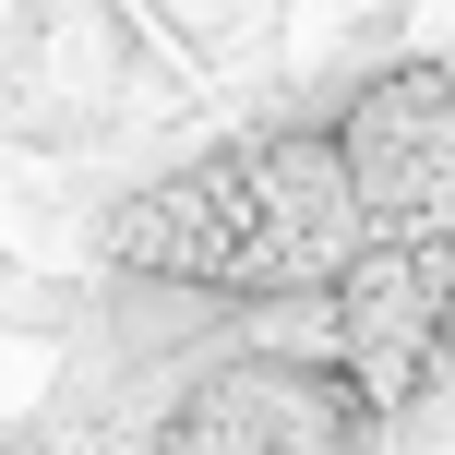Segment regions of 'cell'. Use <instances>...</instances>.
Listing matches in <instances>:
<instances>
[{
    "mask_svg": "<svg viewBox=\"0 0 455 455\" xmlns=\"http://www.w3.org/2000/svg\"><path fill=\"white\" fill-rule=\"evenodd\" d=\"M455 323V240H408V228H360L347 240V264L312 288V347L360 384L371 432L395 419V395L432 371Z\"/></svg>",
    "mask_w": 455,
    "mask_h": 455,
    "instance_id": "obj_4",
    "label": "cell"
},
{
    "mask_svg": "<svg viewBox=\"0 0 455 455\" xmlns=\"http://www.w3.org/2000/svg\"><path fill=\"white\" fill-rule=\"evenodd\" d=\"M156 443L180 455H288V443H371V408L323 347H299L275 312H251L240 336H216L180 371Z\"/></svg>",
    "mask_w": 455,
    "mask_h": 455,
    "instance_id": "obj_3",
    "label": "cell"
},
{
    "mask_svg": "<svg viewBox=\"0 0 455 455\" xmlns=\"http://www.w3.org/2000/svg\"><path fill=\"white\" fill-rule=\"evenodd\" d=\"M347 240H360V204H347L336 132H323V108H288V96H264L240 132H204L180 156L132 168L84 216V264L180 275L228 312L312 299L347 264Z\"/></svg>",
    "mask_w": 455,
    "mask_h": 455,
    "instance_id": "obj_1",
    "label": "cell"
},
{
    "mask_svg": "<svg viewBox=\"0 0 455 455\" xmlns=\"http://www.w3.org/2000/svg\"><path fill=\"white\" fill-rule=\"evenodd\" d=\"M360 228L455 240V48H384L323 96Z\"/></svg>",
    "mask_w": 455,
    "mask_h": 455,
    "instance_id": "obj_2",
    "label": "cell"
}]
</instances>
